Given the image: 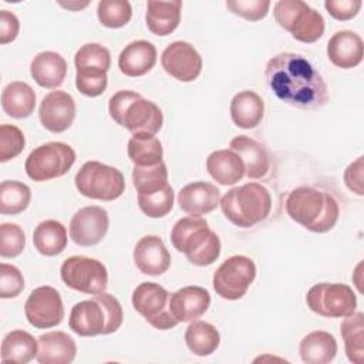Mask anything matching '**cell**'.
<instances>
[{
    "instance_id": "obj_1",
    "label": "cell",
    "mask_w": 364,
    "mask_h": 364,
    "mask_svg": "<svg viewBox=\"0 0 364 364\" xmlns=\"http://www.w3.org/2000/svg\"><path fill=\"white\" fill-rule=\"evenodd\" d=\"M272 92L286 104L301 109H318L328 101V90L321 74L300 54L280 53L264 70Z\"/></svg>"
},
{
    "instance_id": "obj_2",
    "label": "cell",
    "mask_w": 364,
    "mask_h": 364,
    "mask_svg": "<svg viewBox=\"0 0 364 364\" xmlns=\"http://www.w3.org/2000/svg\"><path fill=\"white\" fill-rule=\"evenodd\" d=\"M286 212L291 220L307 230L326 233L337 223L340 208L330 193L311 186H300L289 193Z\"/></svg>"
},
{
    "instance_id": "obj_3",
    "label": "cell",
    "mask_w": 364,
    "mask_h": 364,
    "mask_svg": "<svg viewBox=\"0 0 364 364\" xmlns=\"http://www.w3.org/2000/svg\"><path fill=\"white\" fill-rule=\"evenodd\" d=\"M173 247L185 253L186 259L196 266H209L220 255V240L210 230L208 222L199 215L179 219L171 230Z\"/></svg>"
},
{
    "instance_id": "obj_4",
    "label": "cell",
    "mask_w": 364,
    "mask_h": 364,
    "mask_svg": "<svg viewBox=\"0 0 364 364\" xmlns=\"http://www.w3.org/2000/svg\"><path fill=\"white\" fill-rule=\"evenodd\" d=\"M122 307L119 301L108 294H95L90 300H82L71 309L70 328L82 337L115 333L122 324Z\"/></svg>"
},
{
    "instance_id": "obj_5",
    "label": "cell",
    "mask_w": 364,
    "mask_h": 364,
    "mask_svg": "<svg viewBox=\"0 0 364 364\" xmlns=\"http://www.w3.org/2000/svg\"><path fill=\"white\" fill-rule=\"evenodd\" d=\"M108 111L117 124L132 134L155 135L162 128L164 117L161 108L131 90H122L114 94L109 98Z\"/></svg>"
},
{
    "instance_id": "obj_6",
    "label": "cell",
    "mask_w": 364,
    "mask_h": 364,
    "mask_svg": "<svg viewBox=\"0 0 364 364\" xmlns=\"http://www.w3.org/2000/svg\"><path fill=\"white\" fill-rule=\"evenodd\" d=\"M220 209L233 225L252 228L269 216L272 196L263 185L249 182L228 191L220 198Z\"/></svg>"
},
{
    "instance_id": "obj_7",
    "label": "cell",
    "mask_w": 364,
    "mask_h": 364,
    "mask_svg": "<svg viewBox=\"0 0 364 364\" xmlns=\"http://www.w3.org/2000/svg\"><path fill=\"white\" fill-rule=\"evenodd\" d=\"M75 64V87L87 97L101 95L108 84L107 73L111 65V54L108 48L98 43H87L81 46L74 57Z\"/></svg>"
},
{
    "instance_id": "obj_8",
    "label": "cell",
    "mask_w": 364,
    "mask_h": 364,
    "mask_svg": "<svg viewBox=\"0 0 364 364\" xmlns=\"http://www.w3.org/2000/svg\"><path fill=\"white\" fill-rule=\"evenodd\" d=\"M273 14L280 27L301 43H316L324 34L323 16L301 0H279Z\"/></svg>"
},
{
    "instance_id": "obj_9",
    "label": "cell",
    "mask_w": 364,
    "mask_h": 364,
    "mask_svg": "<svg viewBox=\"0 0 364 364\" xmlns=\"http://www.w3.org/2000/svg\"><path fill=\"white\" fill-rule=\"evenodd\" d=\"M74 182L82 196L98 200H115L125 191L121 171L98 161L85 162L77 172Z\"/></svg>"
},
{
    "instance_id": "obj_10",
    "label": "cell",
    "mask_w": 364,
    "mask_h": 364,
    "mask_svg": "<svg viewBox=\"0 0 364 364\" xmlns=\"http://www.w3.org/2000/svg\"><path fill=\"white\" fill-rule=\"evenodd\" d=\"M75 162L74 149L64 142H47L34 148L26 159V173L36 182L65 175Z\"/></svg>"
},
{
    "instance_id": "obj_11",
    "label": "cell",
    "mask_w": 364,
    "mask_h": 364,
    "mask_svg": "<svg viewBox=\"0 0 364 364\" xmlns=\"http://www.w3.org/2000/svg\"><path fill=\"white\" fill-rule=\"evenodd\" d=\"M61 280L85 294H101L108 286V272L102 262L87 256L67 257L60 269Z\"/></svg>"
},
{
    "instance_id": "obj_12",
    "label": "cell",
    "mask_w": 364,
    "mask_h": 364,
    "mask_svg": "<svg viewBox=\"0 0 364 364\" xmlns=\"http://www.w3.org/2000/svg\"><path fill=\"white\" fill-rule=\"evenodd\" d=\"M306 303L318 316L346 317L355 311L357 296L344 283H318L307 291Z\"/></svg>"
},
{
    "instance_id": "obj_13",
    "label": "cell",
    "mask_w": 364,
    "mask_h": 364,
    "mask_svg": "<svg viewBox=\"0 0 364 364\" xmlns=\"http://www.w3.org/2000/svg\"><path fill=\"white\" fill-rule=\"evenodd\" d=\"M256 277L255 262L242 255L226 259L213 274V289L225 300L242 299Z\"/></svg>"
},
{
    "instance_id": "obj_14",
    "label": "cell",
    "mask_w": 364,
    "mask_h": 364,
    "mask_svg": "<svg viewBox=\"0 0 364 364\" xmlns=\"http://www.w3.org/2000/svg\"><path fill=\"white\" fill-rule=\"evenodd\" d=\"M169 291L158 283L144 282L132 293V306L152 327L168 330L178 324L169 311Z\"/></svg>"
},
{
    "instance_id": "obj_15",
    "label": "cell",
    "mask_w": 364,
    "mask_h": 364,
    "mask_svg": "<svg viewBox=\"0 0 364 364\" xmlns=\"http://www.w3.org/2000/svg\"><path fill=\"white\" fill-rule=\"evenodd\" d=\"M24 313L27 321L36 328H51L64 318V304L60 293L51 286L34 289L26 304Z\"/></svg>"
},
{
    "instance_id": "obj_16",
    "label": "cell",
    "mask_w": 364,
    "mask_h": 364,
    "mask_svg": "<svg viewBox=\"0 0 364 364\" xmlns=\"http://www.w3.org/2000/svg\"><path fill=\"white\" fill-rule=\"evenodd\" d=\"M109 225L108 212L101 206H85L74 213L70 222L71 240L82 247L100 243Z\"/></svg>"
},
{
    "instance_id": "obj_17",
    "label": "cell",
    "mask_w": 364,
    "mask_h": 364,
    "mask_svg": "<svg viewBox=\"0 0 364 364\" xmlns=\"http://www.w3.org/2000/svg\"><path fill=\"white\" fill-rule=\"evenodd\" d=\"M162 68L173 78L189 82L202 71V57L196 48L186 41L171 43L161 55Z\"/></svg>"
},
{
    "instance_id": "obj_18",
    "label": "cell",
    "mask_w": 364,
    "mask_h": 364,
    "mask_svg": "<svg viewBox=\"0 0 364 364\" xmlns=\"http://www.w3.org/2000/svg\"><path fill=\"white\" fill-rule=\"evenodd\" d=\"M38 117L46 129L64 132L75 118V101L65 91H51L41 101Z\"/></svg>"
},
{
    "instance_id": "obj_19",
    "label": "cell",
    "mask_w": 364,
    "mask_h": 364,
    "mask_svg": "<svg viewBox=\"0 0 364 364\" xmlns=\"http://www.w3.org/2000/svg\"><path fill=\"white\" fill-rule=\"evenodd\" d=\"M134 262L141 273L159 276L169 269L171 255L159 236L148 235L141 237L135 245Z\"/></svg>"
},
{
    "instance_id": "obj_20",
    "label": "cell",
    "mask_w": 364,
    "mask_h": 364,
    "mask_svg": "<svg viewBox=\"0 0 364 364\" xmlns=\"http://www.w3.org/2000/svg\"><path fill=\"white\" fill-rule=\"evenodd\" d=\"M209 291L199 286H186L171 294L169 311L178 323L195 321L209 309Z\"/></svg>"
},
{
    "instance_id": "obj_21",
    "label": "cell",
    "mask_w": 364,
    "mask_h": 364,
    "mask_svg": "<svg viewBox=\"0 0 364 364\" xmlns=\"http://www.w3.org/2000/svg\"><path fill=\"white\" fill-rule=\"evenodd\" d=\"M220 191L209 182L198 181L183 186L178 193L181 210L189 215H205L219 206Z\"/></svg>"
},
{
    "instance_id": "obj_22",
    "label": "cell",
    "mask_w": 364,
    "mask_h": 364,
    "mask_svg": "<svg viewBox=\"0 0 364 364\" xmlns=\"http://www.w3.org/2000/svg\"><path fill=\"white\" fill-rule=\"evenodd\" d=\"M327 55L336 67L354 68L363 61V40L354 31H337L327 43Z\"/></svg>"
},
{
    "instance_id": "obj_23",
    "label": "cell",
    "mask_w": 364,
    "mask_h": 364,
    "mask_svg": "<svg viewBox=\"0 0 364 364\" xmlns=\"http://www.w3.org/2000/svg\"><path fill=\"white\" fill-rule=\"evenodd\" d=\"M156 63V48L146 40H136L124 47L118 57V67L128 77H141Z\"/></svg>"
},
{
    "instance_id": "obj_24",
    "label": "cell",
    "mask_w": 364,
    "mask_h": 364,
    "mask_svg": "<svg viewBox=\"0 0 364 364\" xmlns=\"http://www.w3.org/2000/svg\"><path fill=\"white\" fill-rule=\"evenodd\" d=\"M37 361L41 364H68L75 358L77 346L71 336L63 331H50L38 337Z\"/></svg>"
},
{
    "instance_id": "obj_25",
    "label": "cell",
    "mask_w": 364,
    "mask_h": 364,
    "mask_svg": "<svg viewBox=\"0 0 364 364\" xmlns=\"http://www.w3.org/2000/svg\"><path fill=\"white\" fill-rule=\"evenodd\" d=\"M30 73L40 87L57 88L65 78L67 63L55 51H41L31 60Z\"/></svg>"
},
{
    "instance_id": "obj_26",
    "label": "cell",
    "mask_w": 364,
    "mask_h": 364,
    "mask_svg": "<svg viewBox=\"0 0 364 364\" xmlns=\"http://www.w3.org/2000/svg\"><path fill=\"white\" fill-rule=\"evenodd\" d=\"M230 149L235 151L245 164V175L250 179L263 178L269 168L270 161L266 149L253 138L246 135L235 136L230 141Z\"/></svg>"
},
{
    "instance_id": "obj_27",
    "label": "cell",
    "mask_w": 364,
    "mask_h": 364,
    "mask_svg": "<svg viewBox=\"0 0 364 364\" xmlns=\"http://www.w3.org/2000/svg\"><path fill=\"white\" fill-rule=\"evenodd\" d=\"M206 169L220 185H233L245 176V164L232 149H219L209 154Z\"/></svg>"
},
{
    "instance_id": "obj_28",
    "label": "cell",
    "mask_w": 364,
    "mask_h": 364,
    "mask_svg": "<svg viewBox=\"0 0 364 364\" xmlns=\"http://www.w3.org/2000/svg\"><path fill=\"white\" fill-rule=\"evenodd\" d=\"M182 1H155L149 0L146 3L145 21L149 31L155 36L171 34L181 21Z\"/></svg>"
},
{
    "instance_id": "obj_29",
    "label": "cell",
    "mask_w": 364,
    "mask_h": 364,
    "mask_svg": "<svg viewBox=\"0 0 364 364\" xmlns=\"http://www.w3.org/2000/svg\"><path fill=\"white\" fill-rule=\"evenodd\" d=\"M264 114L263 100L250 90L237 92L230 101V117L236 127L243 129L255 128Z\"/></svg>"
},
{
    "instance_id": "obj_30",
    "label": "cell",
    "mask_w": 364,
    "mask_h": 364,
    "mask_svg": "<svg viewBox=\"0 0 364 364\" xmlns=\"http://www.w3.org/2000/svg\"><path fill=\"white\" fill-rule=\"evenodd\" d=\"M36 107L34 90L23 81H13L3 88L1 108L11 118H27Z\"/></svg>"
},
{
    "instance_id": "obj_31",
    "label": "cell",
    "mask_w": 364,
    "mask_h": 364,
    "mask_svg": "<svg viewBox=\"0 0 364 364\" xmlns=\"http://www.w3.org/2000/svg\"><path fill=\"white\" fill-rule=\"evenodd\" d=\"M299 351L306 364H327L337 354V341L327 331H311L300 341Z\"/></svg>"
},
{
    "instance_id": "obj_32",
    "label": "cell",
    "mask_w": 364,
    "mask_h": 364,
    "mask_svg": "<svg viewBox=\"0 0 364 364\" xmlns=\"http://www.w3.org/2000/svg\"><path fill=\"white\" fill-rule=\"evenodd\" d=\"M38 341L24 330H13L1 341V361L26 364L37 357Z\"/></svg>"
},
{
    "instance_id": "obj_33",
    "label": "cell",
    "mask_w": 364,
    "mask_h": 364,
    "mask_svg": "<svg viewBox=\"0 0 364 364\" xmlns=\"http://www.w3.org/2000/svg\"><path fill=\"white\" fill-rule=\"evenodd\" d=\"M33 243L38 253L44 256H55L67 246V229L58 220H44L34 229Z\"/></svg>"
},
{
    "instance_id": "obj_34",
    "label": "cell",
    "mask_w": 364,
    "mask_h": 364,
    "mask_svg": "<svg viewBox=\"0 0 364 364\" xmlns=\"http://www.w3.org/2000/svg\"><path fill=\"white\" fill-rule=\"evenodd\" d=\"M185 343L195 355L205 357L216 351L220 343V336L213 324L198 320L188 326L185 331Z\"/></svg>"
},
{
    "instance_id": "obj_35",
    "label": "cell",
    "mask_w": 364,
    "mask_h": 364,
    "mask_svg": "<svg viewBox=\"0 0 364 364\" xmlns=\"http://www.w3.org/2000/svg\"><path fill=\"white\" fill-rule=\"evenodd\" d=\"M128 156L138 166H151L162 162L161 141L151 134H132L128 141Z\"/></svg>"
},
{
    "instance_id": "obj_36",
    "label": "cell",
    "mask_w": 364,
    "mask_h": 364,
    "mask_svg": "<svg viewBox=\"0 0 364 364\" xmlns=\"http://www.w3.org/2000/svg\"><path fill=\"white\" fill-rule=\"evenodd\" d=\"M340 331L348 360L354 364H361L364 358V314L354 311L346 316Z\"/></svg>"
},
{
    "instance_id": "obj_37",
    "label": "cell",
    "mask_w": 364,
    "mask_h": 364,
    "mask_svg": "<svg viewBox=\"0 0 364 364\" xmlns=\"http://www.w3.org/2000/svg\"><path fill=\"white\" fill-rule=\"evenodd\" d=\"M31 199L30 188L20 181H3L0 185V212L17 215L27 209Z\"/></svg>"
},
{
    "instance_id": "obj_38",
    "label": "cell",
    "mask_w": 364,
    "mask_h": 364,
    "mask_svg": "<svg viewBox=\"0 0 364 364\" xmlns=\"http://www.w3.org/2000/svg\"><path fill=\"white\" fill-rule=\"evenodd\" d=\"M132 181L138 193H149L168 185V171L164 162L151 166L134 165Z\"/></svg>"
},
{
    "instance_id": "obj_39",
    "label": "cell",
    "mask_w": 364,
    "mask_h": 364,
    "mask_svg": "<svg viewBox=\"0 0 364 364\" xmlns=\"http://www.w3.org/2000/svg\"><path fill=\"white\" fill-rule=\"evenodd\" d=\"M139 209L149 218H162L172 210L173 189L168 183L159 191L149 193H138Z\"/></svg>"
},
{
    "instance_id": "obj_40",
    "label": "cell",
    "mask_w": 364,
    "mask_h": 364,
    "mask_svg": "<svg viewBox=\"0 0 364 364\" xmlns=\"http://www.w3.org/2000/svg\"><path fill=\"white\" fill-rule=\"evenodd\" d=\"M97 16L102 26L119 28L131 20L132 7L127 0H101L97 6Z\"/></svg>"
},
{
    "instance_id": "obj_41",
    "label": "cell",
    "mask_w": 364,
    "mask_h": 364,
    "mask_svg": "<svg viewBox=\"0 0 364 364\" xmlns=\"http://www.w3.org/2000/svg\"><path fill=\"white\" fill-rule=\"evenodd\" d=\"M26 139L20 128L10 124L0 127V162H7L24 149Z\"/></svg>"
},
{
    "instance_id": "obj_42",
    "label": "cell",
    "mask_w": 364,
    "mask_h": 364,
    "mask_svg": "<svg viewBox=\"0 0 364 364\" xmlns=\"http://www.w3.org/2000/svg\"><path fill=\"white\" fill-rule=\"evenodd\" d=\"M26 246L23 229L16 223H1L0 226V255L1 257H16Z\"/></svg>"
},
{
    "instance_id": "obj_43",
    "label": "cell",
    "mask_w": 364,
    "mask_h": 364,
    "mask_svg": "<svg viewBox=\"0 0 364 364\" xmlns=\"http://www.w3.org/2000/svg\"><path fill=\"white\" fill-rule=\"evenodd\" d=\"M24 289V279L21 272L9 263L0 264V297L13 299L17 297Z\"/></svg>"
},
{
    "instance_id": "obj_44",
    "label": "cell",
    "mask_w": 364,
    "mask_h": 364,
    "mask_svg": "<svg viewBox=\"0 0 364 364\" xmlns=\"http://www.w3.org/2000/svg\"><path fill=\"white\" fill-rule=\"evenodd\" d=\"M226 7L232 13L246 20L257 21L266 17L270 7V1L269 0H228Z\"/></svg>"
},
{
    "instance_id": "obj_45",
    "label": "cell",
    "mask_w": 364,
    "mask_h": 364,
    "mask_svg": "<svg viewBox=\"0 0 364 364\" xmlns=\"http://www.w3.org/2000/svg\"><path fill=\"white\" fill-rule=\"evenodd\" d=\"M363 6L361 0H326L324 7L336 20H350L355 17Z\"/></svg>"
},
{
    "instance_id": "obj_46",
    "label": "cell",
    "mask_w": 364,
    "mask_h": 364,
    "mask_svg": "<svg viewBox=\"0 0 364 364\" xmlns=\"http://www.w3.org/2000/svg\"><path fill=\"white\" fill-rule=\"evenodd\" d=\"M20 23L14 13L1 10L0 11V44H7L16 40L18 34Z\"/></svg>"
},
{
    "instance_id": "obj_47",
    "label": "cell",
    "mask_w": 364,
    "mask_h": 364,
    "mask_svg": "<svg viewBox=\"0 0 364 364\" xmlns=\"http://www.w3.org/2000/svg\"><path fill=\"white\" fill-rule=\"evenodd\" d=\"M363 156L357 158V161L351 162L346 172H344V182L347 185V188L357 193V195H364V191H363Z\"/></svg>"
},
{
    "instance_id": "obj_48",
    "label": "cell",
    "mask_w": 364,
    "mask_h": 364,
    "mask_svg": "<svg viewBox=\"0 0 364 364\" xmlns=\"http://www.w3.org/2000/svg\"><path fill=\"white\" fill-rule=\"evenodd\" d=\"M61 6H64V7H68V9H82V7H85L87 4H88V1H85L84 4H78V3H60Z\"/></svg>"
}]
</instances>
